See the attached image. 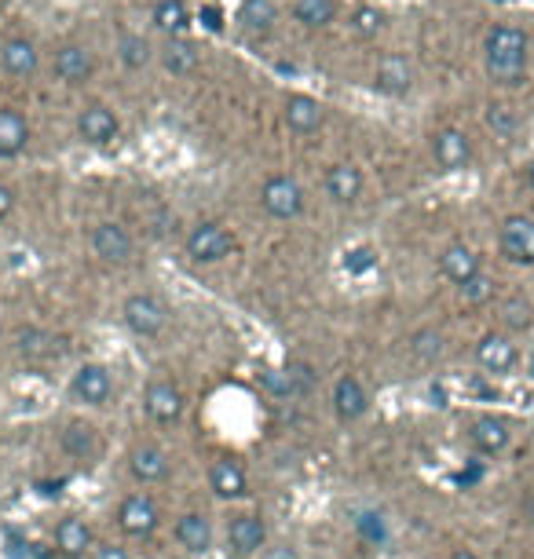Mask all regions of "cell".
Wrapping results in <instances>:
<instances>
[{
    "label": "cell",
    "instance_id": "obj_1",
    "mask_svg": "<svg viewBox=\"0 0 534 559\" xmlns=\"http://www.w3.org/2000/svg\"><path fill=\"white\" fill-rule=\"evenodd\" d=\"M483 63L494 85H520L527 74V33L520 26H494L483 41Z\"/></svg>",
    "mask_w": 534,
    "mask_h": 559
},
{
    "label": "cell",
    "instance_id": "obj_2",
    "mask_svg": "<svg viewBox=\"0 0 534 559\" xmlns=\"http://www.w3.org/2000/svg\"><path fill=\"white\" fill-rule=\"evenodd\" d=\"M224 549L231 559H257L267 549V519L260 512H231L224 523Z\"/></svg>",
    "mask_w": 534,
    "mask_h": 559
},
{
    "label": "cell",
    "instance_id": "obj_3",
    "mask_svg": "<svg viewBox=\"0 0 534 559\" xmlns=\"http://www.w3.org/2000/svg\"><path fill=\"white\" fill-rule=\"evenodd\" d=\"M70 399L85 410H103L114 399V373L103 366V362H81L74 373H70Z\"/></svg>",
    "mask_w": 534,
    "mask_h": 559
},
{
    "label": "cell",
    "instance_id": "obj_4",
    "mask_svg": "<svg viewBox=\"0 0 534 559\" xmlns=\"http://www.w3.org/2000/svg\"><path fill=\"white\" fill-rule=\"evenodd\" d=\"M121 322H125L129 333H136L139 340H154L169 326V307L161 304V296H154V293H132V296H125V304H121Z\"/></svg>",
    "mask_w": 534,
    "mask_h": 559
},
{
    "label": "cell",
    "instance_id": "obj_5",
    "mask_svg": "<svg viewBox=\"0 0 534 559\" xmlns=\"http://www.w3.org/2000/svg\"><path fill=\"white\" fill-rule=\"evenodd\" d=\"M308 205V194L293 176L286 172H275L260 183V209L271 216V220H297L300 212Z\"/></svg>",
    "mask_w": 534,
    "mask_h": 559
},
{
    "label": "cell",
    "instance_id": "obj_6",
    "mask_svg": "<svg viewBox=\"0 0 534 559\" xmlns=\"http://www.w3.org/2000/svg\"><path fill=\"white\" fill-rule=\"evenodd\" d=\"M235 231H227L224 223H198L191 227V234L183 238V253L191 256L194 264H220L227 256L235 253Z\"/></svg>",
    "mask_w": 534,
    "mask_h": 559
},
{
    "label": "cell",
    "instance_id": "obj_7",
    "mask_svg": "<svg viewBox=\"0 0 534 559\" xmlns=\"http://www.w3.org/2000/svg\"><path fill=\"white\" fill-rule=\"evenodd\" d=\"M114 519H118V530L125 538H150L161 527V508L147 490H132L118 501Z\"/></svg>",
    "mask_w": 534,
    "mask_h": 559
},
{
    "label": "cell",
    "instance_id": "obj_8",
    "mask_svg": "<svg viewBox=\"0 0 534 559\" xmlns=\"http://www.w3.org/2000/svg\"><path fill=\"white\" fill-rule=\"evenodd\" d=\"M121 136V117L103 103H88L81 114H77V139L85 147H114Z\"/></svg>",
    "mask_w": 534,
    "mask_h": 559
},
{
    "label": "cell",
    "instance_id": "obj_9",
    "mask_svg": "<svg viewBox=\"0 0 534 559\" xmlns=\"http://www.w3.org/2000/svg\"><path fill=\"white\" fill-rule=\"evenodd\" d=\"M52 549L59 559H92L96 530L85 516H63L52 530Z\"/></svg>",
    "mask_w": 534,
    "mask_h": 559
},
{
    "label": "cell",
    "instance_id": "obj_10",
    "mask_svg": "<svg viewBox=\"0 0 534 559\" xmlns=\"http://www.w3.org/2000/svg\"><path fill=\"white\" fill-rule=\"evenodd\" d=\"M88 242H92V253L103 260V264H129L132 253H136V238L129 234V227L125 223H114V220H103L92 227V234H88Z\"/></svg>",
    "mask_w": 534,
    "mask_h": 559
},
{
    "label": "cell",
    "instance_id": "obj_11",
    "mask_svg": "<svg viewBox=\"0 0 534 559\" xmlns=\"http://www.w3.org/2000/svg\"><path fill=\"white\" fill-rule=\"evenodd\" d=\"M143 410L154 424H180L183 410H187V399L176 380L158 377L150 380L147 391H143Z\"/></svg>",
    "mask_w": 534,
    "mask_h": 559
},
{
    "label": "cell",
    "instance_id": "obj_12",
    "mask_svg": "<svg viewBox=\"0 0 534 559\" xmlns=\"http://www.w3.org/2000/svg\"><path fill=\"white\" fill-rule=\"evenodd\" d=\"M129 472L139 486H158L172 475V457L158 443H136L129 450Z\"/></svg>",
    "mask_w": 534,
    "mask_h": 559
},
{
    "label": "cell",
    "instance_id": "obj_13",
    "mask_svg": "<svg viewBox=\"0 0 534 559\" xmlns=\"http://www.w3.org/2000/svg\"><path fill=\"white\" fill-rule=\"evenodd\" d=\"M172 538H176V545H180L187 556H209L213 552V519L205 516V512H198V508H191V512H183L176 523H172Z\"/></svg>",
    "mask_w": 534,
    "mask_h": 559
},
{
    "label": "cell",
    "instance_id": "obj_14",
    "mask_svg": "<svg viewBox=\"0 0 534 559\" xmlns=\"http://www.w3.org/2000/svg\"><path fill=\"white\" fill-rule=\"evenodd\" d=\"M205 479H209V490L220 501H242L249 494V472L238 457H216Z\"/></svg>",
    "mask_w": 534,
    "mask_h": 559
},
{
    "label": "cell",
    "instance_id": "obj_15",
    "mask_svg": "<svg viewBox=\"0 0 534 559\" xmlns=\"http://www.w3.org/2000/svg\"><path fill=\"white\" fill-rule=\"evenodd\" d=\"M330 402H333V413H337L344 424H352L370 410V391H366V384L355 377V373H341V377L333 380Z\"/></svg>",
    "mask_w": 534,
    "mask_h": 559
},
{
    "label": "cell",
    "instance_id": "obj_16",
    "mask_svg": "<svg viewBox=\"0 0 534 559\" xmlns=\"http://www.w3.org/2000/svg\"><path fill=\"white\" fill-rule=\"evenodd\" d=\"M498 249L509 264H534V220L531 216H509L498 234Z\"/></svg>",
    "mask_w": 534,
    "mask_h": 559
},
{
    "label": "cell",
    "instance_id": "obj_17",
    "mask_svg": "<svg viewBox=\"0 0 534 559\" xmlns=\"http://www.w3.org/2000/svg\"><path fill=\"white\" fill-rule=\"evenodd\" d=\"M476 362H480V370H487L491 377H505V373L516 370L520 348H516L513 337H505V333H487V337L476 344Z\"/></svg>",
    "mask_w": 534,
    "mask_h": 559
},
{
    "label": "cell",
    "instance_id": "obj_18",
    "mask_svg": "<svg viewBox=\"0 0 534 559\" xmlns=\"http://www.w3.org/2000/svg\"><path fill=\"white\" fill-rule=\"evenodd\" d=\"M282 121L289 125V132H297V136H311V132H319L322 121H326V110L315 95L308 92H289L286 103H282Z\"/></svg>",
    "mask_w": 534,
    "mask_h": 559
},
{
    "label": "cell",
    "instance_id": "obj_19",
    "mask_svg": "<svg viewBox=\"0 0 534 559\" xmlns=\"http://www.w3.org/2000/svg\"><path fill=\"white\" fill-rule=\"evenodd\" d=\"M432 158L443 172H458L472 161V143L461 128H443L432 136Z\"/></svg>",
    "mask_w": 534,
    "mask_h": 559
},
{
    "label": "cell",
    "instance_id": "obj_20",
    "mask_svg": "<svg viewBox=\"0 0 534 559\" xmlns=\"http://www.w3.org/2000/svg\"><path fill=\"white\" fill-rule=\"evenodd\" d=\"M363 187H366L363 169L352 165V161H337V165L326 169V194L337 205H355V201L363 198Z\"/></svg>",
    "mask_w": 534,
    "mask_h": 559
},
{
    "label": "cell",
    "instance_id": "obj_21",
    "mask_svg": "<svg viewBox=\"0 0 534 559\" xmlns=\"http://www.w3.org/2000/svg\"><path fill=\"white\" fill-rule=\"evenodd\" d=\"M469 439L480 454H502L505 446L513 443V424L505 417H494V413H483L469 424Z\"/></svg>",
    "mask_w": 534,
    "mask_h": 559
},
{
    "label": "cell",
    "instance_id": "obj_22",
    "mask_svg": "<svg viewBox=\"0 0 534 559\" xmlns=\"http://www.w3.org/2000/svg\"><path fill=\"white\" fill-rule=\"evenodd\" d=\"M92 74H96V63H92V52L85 44H63L55 52V77L63 85H85Z\"/></svg>",
    "mask_w": 534,
    "mask_h": 559
},
{
    "label": "cell",
    "instance_id": "obj_23",
    "mask_svg": "<svg viewBox=\"0 0 534 559\" xmlns=\"http://www.w3.org/2000/svg\"><path fill=\"white\" fill-rule=\"evenodd\" d=\"M30 147V121L15 106H0V158H19Z\"/></svg>",
    "mask_w": 534,
    "mask_h": 559
},
{
    "label": "cell",
    "instance_id": "obj_24",
    "mask_svg": "<svg viewBox=\"0 0 534 559\" xmlns=\"http://www.w3.org/2000/svg\"><path fill=\"white\" fill-rule=\"evenodd\" d=\"M37 63H41V52H37V44L26 41V37H11V41H4V48H0V66H4V74H11V77H33L37 74Z\"/></svg>",
    "mask_w": 534,
    "mask_h": 559
},
{
    "label": "cell",
    "instance_id": "obj_25",
    "mask_svg": "<svg viewBox=\"0 0 534 559\" xmlns=\"http://www.w3.org/2000/svg\"><path fill=\"white\" fill-rule=\"evenodd\" d=\"M59 446H63V454L66 457H74V461H96L99 457V435H96V428L92 424H85V421H70L59 432Z\"/></svg>",
    "mask_w": 534,
    "mask_h": 559
},
{
    "label": "cell",
    "instance_id": "obj_26",
    "mask_svg": "<svg viewBox=\"0 0 534 559\" xmlns=\"http://www.w3.org/2000/svg\"><path fill=\"white\" fill-rule=\"evenodd\" d=\"M414 85V70L403 55H385L374 70V88L381 95H406Z\"/></svg>",
    "mask_w": 534,
    "mask_h": 559
},
{
    "label": "cell",
    "instance_id": "obj_27",
    "mask_svg": "<svg viewBox=\"0 0 534 559\" xmlns=\"http://www.w3.org/2000/svg\"><path fill=\"white\" fill-rule=\"evenodd\" d=\"M439 271H443L454 285H465L469 278L480 275V256L472 253L465 242H454L443 249V256H439Z\"/></svg>",
    "mask_w": 534,
    "mask_h": 559
},
{
    "label": "cell",
    "instance_id": "obj_28",
    "mask_svg": "<svg viewBox=\"0 0 534 559\" xmlns=\"http://www.w3.org/2000/svg\"><path fill=\"white\" fill-rule=\"evenodd\" d=\"M161 66L169 70L172 77H191L198 70V48H194L187 37H169L161 44Z\"/></svg>",
    "mask_w": 534,
    "mask_h": 559
},
{
    "label": "cell",
    "instance_id": "obj_29",
    "mask_svg": "<svg viewBox=\"0 0 534 559\" xmlns=\"http://www.w3.org/2000/svg\"><path fill=\"white\" fill-rule=\"evenodd\" d=\"M238 22H242V30L253 33V37L271 33L275 30V22H278L275 0H242V8H238Z\"/></svg>",
    "mask_w": 534,
    "mask_h": 559
},
{
    "label": "cell",
    "instance_id": "obj_30",
    "mask_svg": "<svg viewBox=\"0 0 534 559\" xmlns=\"http://www.w3.org/2000/svg\"><path fill=\"white\" fill-rule=\"evenodd\" d=\"M150 22L169 37H183V30L191 26V8H187V0H158L150 11Z\"/></svg>",
    "mask_w": 534,
    "mask_h": 559
},
{
    "label": "cell",
    "instance_id": "obj_31",
    "mask_svg": "<svg viewBox=\"0 0 534 559\" xmlns=\"http://www.w3.org/2000/svg\"><path fill=\"white\" fill-rule=\"evenodd\" d=\"M293 19L308 30H326L337 19V0H293Z\"/></svg>",
    "mask_w": 534,
    "mask_h": 559
},
{
    "label": "cell",
    "instance_id": "obj_32",
    "mask_svg": "<svg viewBox=\"0 0 534 559\" xmlns=\"http://www.w3.org/2000/svg\"><path fill=\"white\" fill-rule=\"evenodd\" d=\"M118 55L129 70H143V66L154 59V48H150V41L143 37V33H125V37L118 41Z\"/></svg>",
    "mask_w": 534,
    "mask_h": 559
},
{
    "label": "cell",
    "instance_id": "obj_33",
    "mask_svg": "<svg viewBox=\"0 0 534 559\" xmlns=\"http://www.w3.org/2000/svg\"><path fill=\"white\" fill-rule=\"evenodd\" d=\"M355 37H377V33L385 30V11L374 8V4H359L352 11V19H348Z\"/></svg>",
    "mask_w": 534,
    "mask_h": 559
},
{
    "label": "cell",
    "instance_id": "obj_34",
    "mask_svg": "<svg viewBox=\"0 0 534 559\" xmlns=\"http://www.w3.org/2000/svg\"><path fill=\"white\" fill-rule=\"evenodd\" d=\"M410 355L417 362H436L443 355V333L439 329H417L410 337Z\"/></svg>",
    "mask_w": 534,
    "mask_h": 559
},
{
    "label": "cell",
    "instance_id": "obj_35",
    "mask_svg": "<svg viewBox=\"0 0 534 559\" xmlns=\"http://www.w3.org/2000/svg\"><path fill=\"white\" fill-rule=\"evenodd\" d=\"M487 125H491L494 136L502 139H513L520 132V117H516L513 106H502V103H491L487 106Z\"/></svg>",
    "mask_w": 534,
    "mask_h": 559
},
{
    "label": "cell",
    "instance_id": "obj_36",
    "mask_svg": "<svg viewBox=\"0 0 534 559\" xmlns=\"http://www.w3.org/2000/svg\"><path fill=\"white\" fill-rule=\"evenodd\" d=\"M52 344L55 340L44 333V329H33V326H26V329H19V351L26 355V359H48L52 355Z\"/></svg>",
    "mask_w": 534,
    "mask_h": 559
},
{
    "label": "cell",
    "instance_id": "obj_37",
    "mask_svg": "<svg viewBox=\"0 0 534 559\" xmlns=\"http://www.w3.org/2000/svg\"><path fill=\"white\" fill-rule=\"evenodd\" d=\"M260 384H264V391L271 399H293V380H289L286 366H282V370L264 366V370H260Z\"/></svg>",
    "mask_w": 534,
    "mask_h": 559
},
{
    "label": "cell",
    "instance_id": "obj_38",
    "mask_svg": "<svg viewBox=\"0 0 534 559\" xmlns=\"http://www.w3.org/2000/svg\"><path fill=\"white\" fill-rule=\"evenodd\" d=\"M458 289H461V300H465V304H472V307L487 304V300L494 296V282L483 275V271L476 278H469L465 285H458Z\"/></svg>",
    "mask_w": 534,
    "mask_h": 559
},
{
    "label": "cell",
    "instance_id": "obj_39",
    "mask_svg": "<svg viewBox=\"0 0 534 559\" xmlns=\"http://www.w3.org/2000/svg\"><path fill=\"white\" fill-rule=\"evenodd\" d=\"M286 373L289 380H293V395H308L311 388H315V366L304 359H293L286 362Z\"/></svg>",
    "mask_w": 534,
    "mask_h": 559
},
{
    "label": "cell",
    "instance_id": "obj_40",
    "mask_svg": "<svg viewBox=\"0 0 534 559\" xmlns=\"http://www.w3.org/2000/svg\"><path fill=\"white\" fill-rule=\"evenodd\" d=\"M505 322H509V329H531L534 326V307L527 304L524 296H513V300L505 304Z\"/></svg>",
    "mask_w": 534,
    "mask_h": 559
},
{
    "label": "cell",
    "instance_id": "obj_41",
    "mask_svg": "<svg viewBox=\"0 0 534 559\" xmlns=\"http://www.w3.org/2000/svg\"><path fill=\"white\" fill-rule=\"evenodd\" d=\"M355 530H359L366 541H385V519L377 516V512H363V516L355 519Z\"/></svg>",
    "mask_w": 534,
    "mask_h": 559
},
{
    "label": "cell",
    "instance_id": "obj_42",
    "mask_svg": "<svg viewBox=\"0 0 534 559\" xmlns=\"http://www.w3.org/2000/svg\"><path fill=\"white\" fill-rule=\"evenodd\" d=\"M374 264H377V256H374V249H366V245H359L352 253H344V267H348L352 275H363V271H370Z\"/></svg>",
    "mask_w": 534,
    "mask_h": 559
},
{
    "label": "cell",
    "instance_id": "obj_43",
    "mask_svg": "<svg viewBox=\"0 0 534 559\" xmlns=\"http://www.w3.org/2000/svg\"><path fill=\"white\" fill-rule=\"evenodd\" d=\"M257 559H304V552L293 541H267V549Z\"/></svg>",
    "mask_w": 534,
    "mask_h": 559
},
{
    "label": "cell",
    "instance_id": "obj_44",
    "mask_svg": "<svg viewBox=\"0 0 534 559\" xmlns=\"http://www.w3.org/2000/svg\"><path fill=\"white\" fill-rule=\"evenodd\" d=\"M92 559H132V552L121 545V541H96Z\"/></svg>",
    "mask_w": 534,
    "mask_h": 559
},
{
    "label": "cell",
    "instance_id": "obj_45",
    "mask_svg": "<svg viewBox=\"0 0 534 559\" xmlns=\"http://www.w3.org/2000/svg\"><path fill=\"white\" fill-rule=\"evenodd\" d=\"M198 19H202V26L209 33H220L224 30V11H220V4H205L202 11H198Z\"/></svg>",
    "mask_w": 534,
    "mask_h": 559
},
{
    "label": "cell",
    "instance_id": "obj_46",
    "mask_svg": "<svg viewBox=\"0 0 534 559\" xmlns=\"http://www.w3.org/2000/svg\"><path fill=\"white\" fill-rule=\"evenodd\" d=\"M11 212H15V190L0 180V220H8Z\"/></svg>",
    "mask_w": 534,
    "mask_h": 559
},
{
    "label": "cell",
    "instance_id": "obj_47",
    "mask_svg": "<svg viewBox=\"0 0 534 559\" xmlns=\"http://www.w3.org/2000/svg\"><path fill=\"white\" fill-rule=\"evenodd\" d=\"M450 559H480V556H476V552H472V549H458Z\"/></svg>",
    "mask_w": 534,
    "mask_h": 559
},
{
    "label": "cell",
    "instance_id": "obj_48",
    "mask_svg": "<svg viewBox=\"0 0 534 559\" xmlns=\"http://www.w3.org/2000/svg\"><path fill=\"white\" fill-rule=\"evenodd\" d=\"M527 183H531V190H534V161L527 165Z\"/></svg>",
    "mask_w": 534,
    "mask_h": 559
},
{
    "label": "cell",
    "instance_id": "obj_49",
    "mask_svg": "<svg viewBox=\"0 0 534 559\" xmlns=\"http://www.w3.org/2000/svg\"><path fill=\"white\" fill-rule=\"evenodd\" d=\"M531 523H534V501H531Z\"/></svg>",
    "mask_w": 534,
    "mask_h": 559
},
{
    "label": "cell",
    "instance_id": "obj_50",
    "mask_svg": "<svg viewBox=\"0 0 534 559\" xmlns=\"http://www.w3.org/2000/svg\"><path fill=\"white\" fill-rule=\"evenodd\" d=\"M498 4H502V0H498Z\"/></svg>",
    "mask_w": 534,
    "mask_h": 559
}]
</instances>
